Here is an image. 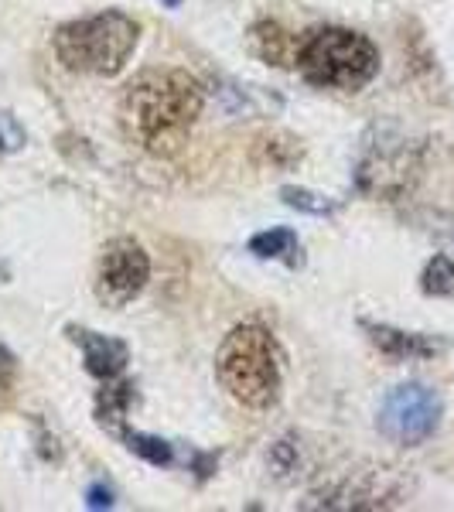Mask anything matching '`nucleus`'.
<instances>
[{
    "instance_id": "1",
    "label": "nucleus",
    "mask_w": 454,
    "mask_h": 512,
    "mask_svg": "<svg viewBox=\"0 0 454 512\" xmlns=\"http://www.w3.org/2000/svg\"><path fill=\"white\" fill-rule=\"evenodd\" d=\"M205 89L185 69H147L120 93L123 137L151 158H175L202 117Z\"/></svg>"
},
{
    "instance_id": "2",
    "label": "nucleus",
    "mask_w": 454,
    "mask_h": 512,
    "mask_svg": "<svg viewBox=\"0 0 454 512\" xmlns=\"http://www.w3.org/2000/svg\"><path fill=\"white\" fill-rule=\"evenodd\" d=\"M140 24L123 11H99L89 18L62 24L52 38L55 59L69 72L96 79H113L127 69L137 52Z\"/></svg>"
},
{
    "instance_id": "3",
    "label": "nucleus",
    "mask_w": 454,
    "mask_h": 512,
    "mask_svg": "<svg viewBox=\"0 0 454 512\" xmlns=\"http://www.w3.org/2000/svg\"><path fill=\"white\" fill-rule=\"evenodd\" d=\"M216 379L236 403L270 410L280 400V352L263 325H236L216 352Z\"/></svg>"
},
{
    "instance_id": "4",
    "label": "nucleus",
    "mask_w": 454,
    "mask_h": 512,
    "mask_svg": "<svg viewBox=\"0 0 454 512\" xmlns=\"http://www.w3.org/2000/svg\"><path fill=\"white\" fill-rule=\"evenodd\" d=\"M297 72L318 89L359 93L379 76V48L352 28H318L301 38Z\"/></svg>"
},
{
    "instance_id": "5",
    "label": "nucleus",
    "mask_w": 454,
    "mask_h": 512,
    "mask_svg": "<svg viewBox=\"0 0 454 512\" xmlns=\"http://www.w3.org/2000/svg\"><path fill=\"white\" fill-rule=\"evenodd\" d=\"M424 147L396 134L393 127H373L356 168V188L369 198H403L420 178Z\"/></svg>"
},
{
    "instance_id": "6",
    "label": "nucleus",
    "mask_w": 454,
    "mask_h": 512,
    "mask_svg": "<svg viewBox=\"0 0 454 512\" xmlns=\"http://www.w3.org/2000/svg\"><path fill=\"white\" fill-rule=\"evenodd\" d=\"M444 403L431 386L424 383H400L379 403L376 431L386 441L400 444V448H420L424 441H431L441 427Z\"/></svg>"
},
{
    "instance_id": "7",
    "label": "nucleus",
    "mask_w": 454,
    "mask_h": 512,
    "mask_svg": "<svg viewBox=\"0 0 454 512\" xmlns=\"http://www.w3.org/2000/svg\"><path fill=\"white\" fill-rule=\"evenodd\" d=\"M151 280V256H147L144 246L130 236H117L103 246L96 263V301L103 308H127L134 297H140V291Z\"/></svg>"
},
{
    "instance_id": "8",
    "label": "nucleus",
    "mask_w": 454,
    "mask_h": 512,
    "mask_svg": "<svg viewBox=\"0 0 454 512\" xmlns=\"http://www.w3.org/2000/svg\"><path fill=\"white\" fill-rule=\"evenodd\" d=\"M400 489L393 485L390 475L383 472H366L356 478H345L338 485H328L315 495H308V502H301V509H386L400 502Z\"/></svg>"
},
{
    "instance_id": "9",
    "label": "nucleus",
    "mask_w": 454,
    "mask_h": 512,
    "mask_svg": "<svg viewBox=\"0 0 454 512\" xmlns=\"http://www.w3.org/2000/svg\"><path fill=\"white\" fill-rule=\"evenodd\" d=\"M72 342L82 349V359H86V373L96 376V379H117L123 376L130 362V345L123 338H113V335H99L93 328H76L69 325L65 328Z\"/></svg>"
},
{
    "instance_id": "10",
    "label": "nucleus",
    "mask_w": 454,
    "mask_h": 512,
    "mask_svg": "<svg viewBox=\"0 0 454 512\" xmlns=\"http://www.w3.org/2000/svg\"><path fill=\"white\" fill-rule=\"evenodd\" d=\"M362 332L369 335V342L376 345L386 359L407 362V359H431V355L441 352V342H434L431 335L420 332H403V328L393 325H376V321H359Z\"/></svg>"
},
{
    "instance_id": "11",
    "label": "nucleus",
    "mask_w": 454,
    "mask_h": 512,
    "mask_svg": "<svg viewBox=\"0 0 454 512\" xmlns=\"http://www.w3.org/2000/svg\"><path fill=\"white\" fill-rule=\"evenodd\" d=\"M250 52L257 55L260 62L274 65V69H297L301 38L277 21H257L250 28Z\"/></svg>"
},
{
    "instance_id": "12",
    "label": "nucleus",
    "mask_w": 454,
    "mask_h": 512,
    "mask_svg": "<svg viewBox=\"0 0 454 512\" xmlns=\"http://www.w3.org/2000/svg\"><path fill=\"white\" fill-rule=\"evenodd\" d=\"M130 400H134V383L130 379H103V390L96 393V407H93V417L96 424L103 427L106 434L120 437L127 431V410H130Z\"/></svg>"
},
{
    "instance_id": "13",
    "label": "nucleus",
    "mask_w": 454,
    "mask_h": 512,
    "mask_svg": "<svg viewBox=\"0 0 454 512\" xmlns=\"http://www.w3.org/2000/svg\"><path fill=\"white\" fill-rule=\"evenodd\" d=\"M250 253L260 256V260H280L287 263L291 270L304 267V250H301V239H297L294 229L277 226L267 229V233H257L250 239Z\"/></svg>"
},
{
    "instance_id": "14",
    "label": "nucleus",
    "mask_w": 454,
    "mask_h": 512,
    "mask_svg": "<svg viewBox=\"0 0 454 512\" xmlns=\"http://www.w3.org/2000/svg\"><path fill=\"white\" fill-rule=\"evenodd\" d=\"M301 154H304L301 140H294L291 134H267V137H257V144H253V161L274 171L294 168V164L301 161Z\"/></svg>"
},
{
    "instance_id": "15",
    "label": "nucleus",
    "mask_w": 454,
    "mask_h": 512,
    "mask_svg": "<svg viewBox=\"0 0 454 512\" xmlns=\"http://www.w3.org/2000/svg\"><path fill=\"white\" fill-rule=\"evenodd\" d=\"M120 441L127 444V451H134L137 458H144L147 465H158V468H168L175 465V444L164 441V437H154V434H140V431H123Z\"/></svg>"
},
{
    "instance_id": "16",
    "label": "nucleus",
    "mask_w": 454,
    "mask_h": 512,
    "mask_svg": "<svg viewBox=\"0 0 454 512\" xmlns=\"http://www.w3.org/2000/svg\"><path fill=\"white\" fill-rule=\"evenodd\" d=\"M420 291L431 294V297L454 294V260L448 253H437L427 260L424 274H420Z\"/></svg>"
},
{
    "instance_id": "17",
    "label": "nucleus",
    "mask_w": 454,
    "mask_h": 512,
    "mask_svg": "<svg viewBox=\"0 0 454 512\" xmlns=\"http://www.w3.org/2000/svg\"><path fill=\"white\" fill-rule=\"evenodd\" d=\"M280 198H284V205H291L297 212H311V216H332L338 209L335 198H325V195L311 192V188H297V185L280 188Z\"/></svg>"
},
{
    "instance_id": "18",
    "label": "nucleus",
    "mask_w": 454,
    "mask_h": 512,
    "mask_svg": "<svg viewBox=\"0 0 454 512\" xmlns=\"http://www.w3.org/2000/svg\"><path fill=\"white\" fill-rule=\"evenodd\" d=\"M267 461H270V472H274L280 482H291L297 475V468H301V454H297V444L291 437H280L274 448H270Z\"/></svg>"
},
{
    "instance_id": "19",
    "label": "nucleus",
    "mask_w": 454,
    "mask_h": 512,
    "mask_svg": "<svg viewBox=\"0 0 454 512\" xmlns=\"http://www.w3.org/2000/svg\"><path fill=\"white\" fill-rule=\"evenodd\" d=\"M24 140H28V134H24L18 117H14V113H0V158L21 151Z\"/></svg>"
},
{
    "instance_id": "20",
    "label": "nucleus",
    "mask_w": 454,
    "mask_h": 512,
    "mask_svg": "<svg viewBox=\"0 0 454 512\" xmlns=\"http://www.w3.org/2000/svg\"><path fill=\"white\" fill-rule=\"evenodd\" d=\"M14 386H18V359L0 345V410L14 400Z\"/></svg>"
},
{
    "instance_id": "21",
    "label": "nucleus",
    "mask_w": 454,
    "mask_h": 512,
    "mask_svg": "<svg viewBox=\"0 0 454 512\" xmlns=\"http://www.w3.org/2000/svg\"><path fill=\"white\" fill-rule=\"evenodd\" d=\"M86 506L89 509H110L113 506V489H110V485H103V482H93V485H89V492H86Z\"/></svg>"
},
{
    "instance_id": "22",
    "label": "nucleus",
    "mask_w": 454,
    "mask_h": 512,
    "mask_svg": "<svg viewBox=\"0 0 454 512\" xmlns=\"http://www.w3.org/2000/svg\"><path fill=\"white\" fill-rule=\"evenodd\" d=\"M216 465H219V454H205V451H192V472L202 478H209L212 472H216Z\"/></svg>"
},
{
    "instance_id": "23",
    "label": "nucleus",
    "mask_w": 454,
    "mask_h": 512,
    "mask_svg": "<svg viewBox=\"0 0 454 512\" xmlns=\"http://www.w3.org/2000/svg\"><path fill=\"white\" fill-rule=\"evenodd\" d=\"M441 226H431V233L437 236V239H444L448 246H454V219H448V216H434Z\"/></svg>"
},
{
    "instance_id": "24",
    "label": "nucleus",
    "mask_w": 454,
    "mask_h": 512,
    "mask_svg": "<svg viewBox=\"0 0 454 512\" xmlns=\"http://www.w3.org/2000/svg\"><path fill=\"white\" fill-rule=\"evenodd\" d=\"M161 4H164V7H181L185 0H161Z\"/></svg>"
}]
</instances>
